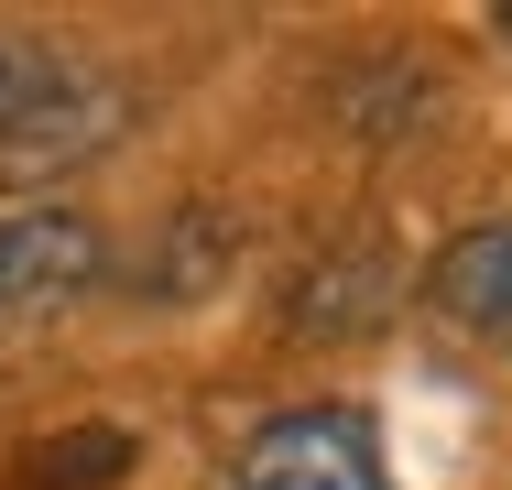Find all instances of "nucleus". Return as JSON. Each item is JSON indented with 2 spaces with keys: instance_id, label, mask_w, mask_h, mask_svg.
<instances>
[{
  "instance_id": "obj_3",
  "label": "nucleus",
  "mask_w": 512,
  "mask_h": 490,
  "mask_svg": "<svg viewBox=\"0 0 512 490\" xmlns=\"http://www.w3.org/2000/svg\"><path fill=\"white\" fill-rule=\"evenodd\" d=\"M99 273V229L77 207H33V218H0V316L22 305H55Z\"/></svg>"
},
{
  "instance_id": "obj_1",
  "label": "nucleus",
  "mask_w": 512,
  "mask_h": 490,
  "mask_svg": "<svg viewBox=\"0 0 512 490\" xmlns=\"http://www.w3.org/2000/svg\"><path fill=\"white\" fill-rule=\"evenodd\" d=\"M120 142V88L66 44H0V196L55 186Z\"/></svg>"
},
{
  "instance_id": "obj_5",
  "label": "nucleus",
  "mask_w": 512,
  "mask_h": 490,
  "mask_svg": "<svg viewBox=\"0 0 512 490\" xmlns=\"http://www.w3.org/2000/svg\"><path fill=\"white\" fill-rule=\"evenodd\" d=\"M491 22H502V33H512V0H502V11H491Z\"/></svg>"
},
{
  "instance_id": "obj_4",
  "label": "nucleus",
  "mask_w": 512,
  "mask_h": 490,
  "mask_svg": "<svg viewBox=\"0 0 512 490\" xmlns=\"http://www.w3.org/2000/svg\"><path fill=\"white\" fill-rule=\"evenodd\" d=\"M436 305H447L469 338H502L512 349V229H469V240L436 262Z\"/></svg>"
},
{
  "instance_id": "obj_2",
  "label": "nucleus",
  "mask_w": 512,
  "mask_h": 490,
  "mask_svg": "<svg viewBox=\"0 0 512 490\" xmlns=\"http://www.w3.org/2000/svg\"><path fill=\"white\" fill-rule=\"evenodd\" d=\"M240 490H393V469H382L371 414H349V403H306V414H273V425L251 436Z\"/></svg>"
}]
</instances>
